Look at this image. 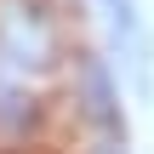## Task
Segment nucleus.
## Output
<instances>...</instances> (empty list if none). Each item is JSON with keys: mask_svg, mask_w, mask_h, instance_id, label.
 <instances>
[{"mask_svg": "<svg viewBox=\"0 0 154 154\" xmlns=\"http://www.w3.org/2000/svg\"><path fill=\"white\" fill-rule=\"evenodd\" d=\"M80 46L74 0H0V154H51Z\"/></svg>", "mask_w": 154, "mask_h": 154, "instance_id": "nucleus-1", "label": "nucleus"}, {"mask_svg": "<svg viewBox=\"0 0 154 154\" xmlns=\"http://www.w3.org/2000/svg\"><path fill=\"white\" fill-rule=\"evenodd\" d=\"M97 29H103V57L120 74L126 97L154 103V23L143 0H91Z\"/></svg>", "mask_w": 154, "mask_h": 154, "instance_id": "nucleus-2", "label": "nucleus"}]
</instances>
